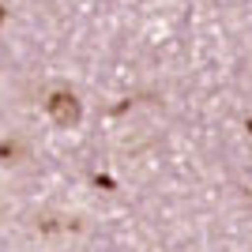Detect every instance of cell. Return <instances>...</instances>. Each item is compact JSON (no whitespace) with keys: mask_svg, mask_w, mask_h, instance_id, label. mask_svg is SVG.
I'll list each match as a JSON object with an SVG mask.
<instances>
[{"mask_svg":"<svg viewBox=\"0 0 252 252\" xmlns=\"http://www.w3.org/2000/svg\"><path fill=\"white\" fill-rule=\"evenodd\" d=\"M49 113H53L57 125H75V121H79V102H75V94L57 91V94L49 98Z\"/></svg>","mask_w":252,"mask_h":252,"instance_id":"6da1fadb","label":"cell"},{"mask_svg":"<svg viewBox=\"0 0 252 252\" xmlns=\"http://www.w3.org/2000/svg\"><path fill=\"white\" fill-rule=\"evenodd\" d=\"M0 19H4V8H0Z\"/></svg>","mask_w":252,"mask_h":252,"instance_id":"7a4b0ae2","label":"cell"}]
</instances>
